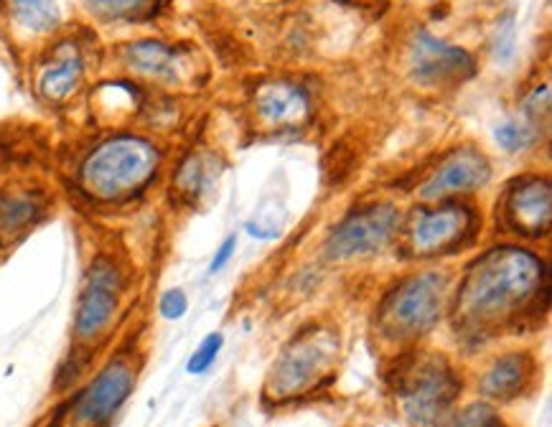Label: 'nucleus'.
<instances>
[{
  "mask_svg": "<svg viewBox=\"0 0 552 427\" xmlns=\"http://www.w3.org/2000/svg\"><path fill=\"white\" fill-rule=\"evenodd\" d=\"M545 283V267L532 252L502 247L481 257L458 290V316L471 326H494L522 311Z\"/></svg>",
  "mask_w": 552,
  "mask_h": 427,
  "instance_id": "f257e3e1",
  "label": "nucleus"
},
{
  "mask_svg": "<svg viewBox=\"0 0 552 427\" xmlns=\"http://www.w3.org/2000/svg\"><path fill=\"white\" fill-rule=\"evenodd\" d=\"M158 163L161 153L151 140L140 135H112L87 156L79 178L92 199L120 201L143 191L156 176Z\"/></svg>",
  "mask_w": 552,
  "mask_h": 427,
  "instance_id": "f03ea898",
  "label": "nucleus"
},
{
  "mask_svg": "<svg viewBox=\"0 0 552 427\" xmlns=\"http://www.w3.org/2000/svg\"><path fill=\"white\" fill-rule=\"evenodd\" d=\"M448 298V280L438 272H425L402 280L380 308V331L385 339L410 341L420 339L441 321Z\"/></svg>",
  "mask_w": 552,
  "mask_h": 427,
  "instance_id": "7ed1b4c3",
  "label": "nucleus"
},
{
  "mask_svg": "<svg viewBox=\"0 0 552 427\" xmlns=\"http://www.w3.org/2000/svg\"><path fill=\"white\" fill-rule=\"evenodd\" d=\"M461 384L451 364L441 356L420 359L400 377V397L410 422L418 427H441L453 407Z\"/></svg>",
  "mask_w": 552,
  "mask_h": 427,
  "instance_id": "20e7f679",
  "label": "nucleus"
},
{
  "mask_svg": "<svg viewBox=\"0 0 552 427\" xmlns=\"http://www.w3.org/2000/svg\"><path fill=\"white\" fill-rule=\"evenodd\" d=\"M123 272L110 257H97L84 275L82 293L74 313V336L79 344H95L118 316L123 295Z\"/></svg>",
  "mask_w": 552,
  "mask_h": 427,
  "instance_id": "39448f33",
  "label": "nucleus"
},
{
  "mask_svg": "<svg viewBox=\"0 0 552 427\" xmlns=\"http://www.w3.org/2000/svg\"><path fill=\"white\" fill-rule=\"evenodd\" d=\"M339 344L331 333H321V328H311L290 341L288 349L280 354L278 364L270 372V384L278 397H293L306 389L316 387L318 379L326 377L334 364Z\"/></svg>",
  "mask_w": 552,
  "mask_h": 427,
  "instance_id": "423d86ee",
  "label": "nucleus"
},
{
  "mask_svg": "<svg viewBox=\"0 0 552 427\" xmlns=\"http://www.w3.org/2000/svg\"><path fill=\"white\" fill-rule=\"evenodd\" d=\"M135 389V366L115 356L72 402V427H107Z\"/></svg>",
  "mask_w": 552,
  "mask_h": 427,
  "instance_id": "0eeeda50",
  "label": "nucleus"
},
{
  "mask_svg": "<svg viewBox=\"0 0 552 427\" xmlns=\"http://www.w3.org/2000/svg\"><path fill=\"white\" fill-rule=\"evenodd\" d=\"M400 229V211L392 204H369L349 214L329 237L326 252L334 260L377 255L395 239Z\"/></svg>",
  "mask_w": 552,
  "mask_h": 427,
  "instance_id": "6e6552de",
  "label": "nucleus"
},
{
  "mask_svg": "<svg viewBox=\"0 0 552 427\" xmlns=\"http://www.w3.org/2000/svg\"><path fill=\"white\" fill-rule=\"evenodd\" d=\"M410 59H413L415 79L430 87L461 84L476 74V59L469 51L435 39L428 31H418Z\"/></svg>",
  "mask_w": 552,
  "mask_h": 427,
  "instance_id": "1a4fd4ad",
  "label": "nucleus"
},
{
  "mask_svg": "<svg viewBox=\"0 0 552 427\" xmlns=\"http://www.w3.org/2000/svg\"><path fill=\"white\" fill-rule=\"evenodd\" d=\"M471 222V211L458 204L420 211L410 227V247L418 257L441 255L458 247V242L469 234Z\"/></svg>",
  "mask_w": 552,
  "mask_h": 427,
  "instance_id": "9d476101",
  "label": "nucleus"
},
{
  "mask_svg": "<svg viewBox=\"0 0 552 427\" xmlns=\"http://www.w3.org/2000/svg\"><path fill=\"white\" fill-rule=\"evenodd\" d=\"M489 161L481 156L479 150L463 148L451 153L438 163L428 181L423 183L420 196L425 201L446 199L451 194H463V191H474L489 181Z\"/></svg>",
  "mask_w": 552,
  "mask_h": 427,
  "instance_id": "9b49d317",
  "label": "nucleus"
},
{
  "mask_svg": "<svg viewBox=\"0 0 552 427\" xmlns=\"http://www.w3.org/2000/svg\"><path fill=\"white\" fill-rule=\"evenodd\" d=\"M552 199L547 178H525L517 181L507 196V219L519 234L542 237L550 229Z\"/></svg>",
  "mask_w": 552,
  "mask_h": 427,
  "instance_id": "f8f14e48",
  "label": "nucleus"
},
{
  "mask_svg": "<svg viewBox=\"0 0 552 427\" xmlns=\"http://www.w3.org/2000/svg\"><path fill=\"white\" fill-rule=\"evenodd\" d=\"M308 95L290 82H270L257 89L255 112L275 128L298 125L308 115Z\"/></svg>",
  "mask_w": 552,
  "mask_h": 427,
  "instance_id": "ddd939ff",
  "label": "nucleus"
},
{
  "mask_svg": "<svg viewBox=\"0 0 552 427\" xmlns=\"http://www.w3.org/2000/svg\"><path fill=\"white\" fill-rule=\"evenodd\" d=\"M84 77V59L77 46L62 44L44 64L39 74L41 97L51 102H64L74 95Z\"/></svg>",
  "mask_w": 552,
  "mask_h": 427,
  "instance_id": "4468645a",
  "label": "nucleus"
},
{
  "mask_svg": "<svg viewBox=\"0 0 552 427\" xmlns=\"http://www.w3.org/2000/svg\"><path fill=\"white\" fill-rule=\"evenodd\" d=\"M123 59L133 72L143 74V77L166 79V82H176L184 72L181 67V54L163 41H135L123 49Z\"/></svg>",
  "mask_w": 552,
  "mask_h": 427,
  "instance_id": "2eb2a0df",
  "label": "nucleus"
},
{
  "mask_svg": "<svg viewBox=\"0 0 552 427\" xmlns=\"http://www.w3.org/2000/svg\"><path fill=\"white\" fill-rule=\"evenodd\" d=\"M532 372H535V364H532L530 356L507 354L489 366V372L484 374V382H481V389L491 400H514L532 382Z\"/></svg>",
  "mask_w": 552,
  "mask_h": 427,
  "instance_id": "dca6fc26",
  "label": "nucleus"
},
{
  "mask_svg": "<svg viewBox=\"0 0 552 427\" xmlns=\"http://www.w3.org/2000/svg\"><path fill=\"white\" fill-rule=\"evenodd\" d=\"M39 217L41 204L36 194H0V239L18 237Z\"/></svg>",
  "mask_w": 552,
  "mask_h": 427,
  "instance_id": "f3484780",
  "label": "nucleus"
},
{
  "mask_svg": "<svg viewBox=\"0 0 552 427\" xmlns=\"http://www.w3.org/2000/svg\"><path fill=\"white\" fill-rule=\"evenodd\" d=\"M8 6L18 26L31 34H51L62 23L56 0H8Z\"/></svg>",
  "mask_w": 552,
  "mask_h": 427,
  "instance_id": "a211bd4d",
  "label": "nucleus"
},
{
  "mask_svg": "<svg viewBox=\"0 0 552 427\" xmlns=\"http://www.w3.org/2000/svg\"><path fill=\"white\" fill-rule=\"evenodd\" d=\"M84 6L102 21H138L156 11L158 0H84Z\"/></svg>",
  "mask_w": 552,
  "mask_h": 427,
  "instance_id": "6ab92c4d",
  "label": "nucleus"
},
{
  "mask_svg": "<svg viewBox=\"0 0 552 427\" xmlns=\"http://www.w3.org/2000/svg\"><path fill=\"white\" fill-rule=\"evenodd\" d=\"M494 138L497 143L502 145L507 153H519V150L530 148L537 138V128L530 125V122H517V120H507L502 122L497 130H494Z\"/></svg>",
  "mask_w": 552,
  "mask_h": 427,
  "instance_id": "aec40b11",
  "label": "nucleus"
},
{
  "mask_svg": "<svg viewBox=\"0 0 552 427\" xmlns=\"http://www.w3.org/2000/svg\"><path fill=\"white\" fill-rule=\"evenodd\" d=\"M224 346V336L222 333H209L207 339L201 341L199 349L194 351V354L189 356V361H186V372L194 374V377H199V374L209 372L212 369V364L217 361L219 351H222Z\"/></svg>",
  "mask_w": 552,
  "mask_h": 427,
  "instance_id": "412c9836",
  "label": "nucleus"
},
{
  "mask_svg": "<svg viewBox=\"0 0 552 427\" xmlns=\"http://www.w3.org/2000/svg\"><path fill=\"white\" fill-rule=\"evenodd\" d=\"M456 427H507V422L486 405H471L458 415Z\"/></svg>",
  "mask_w": 552,
  "mask_h": 427,
  "instance_id": "4be33fe9",
  "label": "nucleus"
},
{
  "mask_svg": "<svg viewBox=\"0 0 552 427\" xmlns=\"http://www.w3.org/2000/svg\"><path fill=\"white\" fill-rule=\"evenodd\" d=\"M189 311V298L181 288H171L161 295L158 300V313H161L166 321H181Z\"/></svg>",
  "mask_w": 552,
  "mask_h": 427,
  "instance_id": "5701e85b",
  "label": "nucleus"
},
{
  "mask_svg": "<svg viewBox=\"0 0 552 427\" xmlns=\"http://www.w3.org/2000/svg\"><path fill=\"white\" fill-rule=\"evenodd\" d=\"M235 252H237V237L232 234V237L224 239V242L219 244V250L214 252V260H212V265H209V272H212V275L222 272L224 267L229 265V260L235 257Z\"/></svg>",
  "mask_w": 552,
  "mask_h": 427,
  "instance_id": "b1692460",
  "label": "nucleus"
}]
</instances>
